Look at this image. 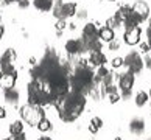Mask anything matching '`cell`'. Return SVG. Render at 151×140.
I'll use <instances>...</instances> for the list:
<instances>
[{
	"mask_svg": "<svg viewBox=\"0 0 151 140\" xmlns=\"http://www.w3.org/2000/svg\"><path fill=\"white\" fill-rule=\"evenodd\" d=\"M53 106L58 109V115L64 123H73L86 108V95L69 90L65 95L55 100Z\"/></svg>",
	"mask_w": 151,
	"mask_h": 140,
	"instance_id": "6da1fadb",
	"label": "cell"
},
{
	"mask_svg": "<svg viewBox=\"0 0 151 140\" xmlns=\"http://www.w3.org/2000/svg\"><path fill=\"white\" fill-rule=\"evenodd\" d=\"M19 114H20V118L30 126H37V123L45 117V112H44L42 106H36V104H30V103L22 106Z\"/></svg>",
	"mask_w": 151,
	"mask_h": 140,
	"instance_id": "7a4b0ae2",
	"label": "cell"
},
{
	"mask_svg": "<svg viewBox=\"0 0 151 140\" xmlns=\"http://www.w3.org/2000/svg\"><path fill=\"white\" fill-rule=\"evenodd\" d=\"M123 65H126L128 72H131L132 75H139L143 69V59L140 58L139 52H129L123 59Z\"/></svg>",
	"mask_w": 151,
	"mask_h": 140,
	"instance_id": "3957f363",
	"label": "cell"
},
{
	"mask_svg": "<svg viewBox=\"0 0 151 140\" xmlns=\"http://www.w3.org/2000/svg\"><path fill=\"white\" fill-rule=\"evenodd\" d=\"M52 11L56 19H69L76 14V3H73V2L59 3V5H55Z\"/></svg>",
	"mask_w": 151,
	"mask_h": 140,
	"instance_id": "277c9868",
	"label": "cell"
},
{
	"mask_svg": "<svg viewBox=\"0 0 151 140\" xmlns=\"http://www.w3.org/2000/svg\"><path fill=\"white\" fill-rule=\"evenodd\" d=\"M16 59H17V55L13 48H8L5 50V53L2 55L0 58V72L3 73H9V72H14V64H16Z\"/></svg>",
	"mask_w": 151,
	"mask_h": 140,
	"instance_id": "5b68a950",
	"label": "cell"
},
{
	"mask_svg": "<svg viewBox=\"0 0 151 140\" xmlns=\"http://www.w3.org/2000/svg\"><path fill=\"white\" fill-rule=\"evenodd\" d=\"M65 52L70 56H76V55L84 53V52H87L86 42L83 41V37L81 39H69L65 42Z\"/></svg>",
	"mask_w": 151,
	"mask_h": 140,
	"instance_id": "8992f818",
	"label": "cell"
},
{
	"mask_svg": "<svg viewBox=\"0 0 151 140\" xmlns=\"http://www.w3.org/2000/svg\"><path fill=\"white\" fill-rule=\"evenodd\" d=\"M140 34L142 30L140 27H132V28H126L125 33H123V41L126 42V45H137L140 42Z\"/></svg>",
	"mask_w": 151,
	"mask_h": 140,
	"instance_id": "52a82bcc",
	"label": "cell"
},
{
	"mask_svg": "<svg viewBox=\"0 0 151 140\" xmlns=\"http://www.w3.org/2000/svg\"><path fill=\"white\" fill-rule=\"evenodd\" d=\"M17 81V72H9V73H3L0 72V89L6 90V89H13Z\"/></svg>",
	"mask_w": 151,
	"mask_h": 140,
	"instance_id": "ba28073f",
	"label": "cell"
},
{
	"mask_svg": "<svg viewBox=\"0 0 151 140\" xmlns=\"http://www.w3.org/2000/svg\"><path fill=\"white\" fill-rule=\"evenodd\" d=\"M98 31H100V28L97 27V24H86L84 28H83V41H84L86 44L87 42H91V41H95V39H100L98 37Z\"/></svg>",
	"mask_w": 151,
	"mask_h": 140,
	"instance_id": "9c48e42d",
	"label": "cell"
},
{
	"mask_svg": "<svg viewBox=\"0 0 151 140\" xmlns=\"http://www.w3.org/2000/svg\"><path fill=\"white\" fill-rule=\"evenodd\" d=\"M132 13L137 16L140 22L147 20L148 16H150V6H148V3H145L143 0H139V2H136V3L132 5Z\"/></svg>",
	"mask_w": 151,
	"mask_h": 140,
	"instance_id": "30bf717a",
	"label": "cell"
},
{
	"mask_svg": "<svg viewBox=\"0 0 151 140\" xmlns=\"http://www.w3.org/2000/svg\"><path fill=\"white\" fill-rule=\"evenodd\" d=\"M134 86V75L131 72H126V73H120L119 78V87L122 90H131Z\"/></svg>",
	"mask_w": 151,
	"mask_h": 140,
	"instance_id": "8fae6325",
	"label": "cell"
},
{
	"mask_svg": "<svg viewBox=\"0 0 151 140\" xmlns=\"http://www.w3.org/2000/svg\"><path fill=\"white\" fill-rule=\"evenodd\" d=\"M106 56L101 53V50H98V52H91L89 55V62L92 64V67H101L106 64Z\"/></svg>",
	"mask_w": 151,
	"mask_h": 140,
	"instance_id": "7c38bea8",
	"label": "cell"
},
{
	"mask_svg": "<svg viewBox=\"0 0 151 140\" xmlns=\"http://www.w3.org/2000/svg\"><path fill=\"white\" fill-rule=\"evenodd\" d=\"M129 131L134 136H142L145 132V121L143 118H132L129 123Z\"/></svg>",
	"mask_w": 151,
	"mask_h": 140,
	"instance_id": "4fadbf2b",
	"label": "cell"
},
{
	"mask_svg": "<svg viewBox=\"0 0 151 140\" xmlns=\"http://www.w3.org/2000/svg\"><path fill=\"white\" fill-rule=\"evenodd\" d=\"M98 37L101 39L103 42H111L115 39V31L109 27H103V28H100V31H98Z\"/></svg>",
	"mask_w": 151,
	"mask_h": 140,
	"instance_id": "5bb4252c",
	"label": "cell"
},
{
	"mask_svg": "<svg viewBox=\"0 0 151 140\" xmlns=\"http://www.w3.org/2000/svg\"><path fill=\"white\" fill-rule=\"evenodd\" d=\"M3 97H5V100H6V103H9V104H13V106H16L17 104V101H19V90L16 87H13V89H6L5 90V93H3Z\"/></svg>",
	"mask_w": 151,
	"mask_h": 140,
	"instance_id": "9a60e30c",
	"label": "cell"
},
{
	"mask_svg": "<svg viewBox=\"0 0 151 140\" xmlns=\"http://www.w3.org/2000/svg\"><path fill=\"white\" fill-rule=\"evenodd\" d=\"M33 5H35V8L39 9V11H44V13H47V11H52L53 9V0H33Z\"/></svg>",
	"mask_w": 151,
	"mask_h": 140,
	"instance_id": "2e32d148",
	"label": "cell"
},
{
	"mask_svg": "<svg viewBox=\"0 0 151 140\" xmlns=\"http://www.w3.org/2000/svg\"><path fill=\"white\" fill-rule=\"evenodd\" d=\"M131 11H132V8H131V6H128V5H122V6H120L119 9H117L115 16L120 19V22L123 24V22L126 20V17H128V16L131 14Z\"/></svg>",
	"mask_w": 151,
	"mask_h": 140,
	"instance_id": "e0dca14e",
	"label": "cell"
},
{
	"mask_svg": "<svg viewBox=\"0 0 151 140\" xmlns=\"http://www.w3.org/2000/svg\"><path fill=\"white\" fill-rule=\"evenodd\" d=\"M24 120H16V121H13L9 125V134L11 136H16V134H20V132H24Z\"/></svg>",
	"mask_w": 151,
	"mask_h": 140,
	"instance_id": "ac0fdd59",
	"label": "cell"
},
{
	"mask_svg": "<svg viewBox=\"0 0 151 140\" xmlns=\"http://www.w3.org/2000/svg\"><path fill=\"white\" fill-rule=\"evenodd\" d=\"M148 100H150V93H147L145 90H139L136 93V104L139 106V108H142V106L147 104Z\"/></svg>",
	"mask_w": 151,
	"mask_h": 140,
	"instance_id": "d6986e66",
	"label": "cell"
},
{
	"mask_svg": "<svg viewBox=\"0 0 151 140\" xmlns=\"http://www.w3.org/2000/svg\"><path fill=\"white\" fill-rule=\"evenodd\" d=\"M101 126H103V120L100 117H93L91 120V123H89V131L92 134H97L98 129H101Z\"/></svg>",
	"mask_w": 151,
	"mask_h": 140,
	"instance_id": "ffe728a7",
	"label": "cell"
},
{
	"mask_svg": "<svg viewBox=\"0 0 151 140\" xmlns=\"http://www.w3.org/2000/svg\"><path fill=\"white\" fill-rule=\"evenodd\" d=\"M139 24H142V22H140V20H139V17H137V16H136V14H134V13H132V11H131V14H129V16H128V17H126V20H125V22H123V25H125L126 28H132V27H139Z\"/></svg>",
	"mask_w": 151,
	"mask_h": 140,
	"instance_id": "44dd1931",
	"label": "cell"
},
{
	"mask_svg": "<svg viewBox=\"0 0 151 140\" xmlns=\"http://www.w3.org/2000/svg\"><path fill=\"white\" fill-rule=\"evenodd\" d=\"M36 128H37V129L41 131V132H48L50 129H52V121L44 117V118L37 123V126H36Z\"/></svg>",
	"mask_w": 151,
	"mask_h": 140,
	"instance_id": "7402d4cb",
	"label": "cell"
},
{
	"mask_svg": "<svg viewBox=\"0 0 151 140\" xmlns=\"http://www.w3.org/2000/svg\"><path fill=\"white\" fill-rule=\"evenodd\" d=\"M122 25V22H120V19L117 17V16L114 14L112 17H109L108 20H106V27H109V28H112V30H115V28H119Z\"/></svg>",
	"mask_w": 151,
	"mask_h": 140,
	"instance_id": "603a6c76",
	"label": "cell"
},
{
	"mask_svg": "<svg viewBox=\"0 0 151 140\" xmlns=\"http://www.w3.org/2000/svg\"><path fill=\"white\" fill-rule=\"evenodd\" d=\"M65 27H67L65 19H58V20H56V24H55V28H56L58 31H64V30H65Z\"/></svg>",
	"mask_w": 151,
	"mask_h": 140,
	"instance_id": "cb8c5ba5",
	"label": "cell"
},
{
	"mask_svg": "<svg viewBox=\"0 0 151 140\" xmlns=\"http://www.w3.org/2000/svg\"><path fill=\"white\" fill-rule=\"evenodd\" d=\"M104 93L106 95H111V93H117V87H115V84H108V86H104Z\"/></svg>",
	"mask_w": 151,
	"mask_h": 140,
	"instance_id": "d4e9b609",
	"label": "cell"
},
{
	"mask_svg": "<svg viewBox=\"0 0 151 140\" xmlns=\"http://www.w3.org/2000/svg\"><path fill=\"white\" fill-rule=\"evenodd\" d=\"M111 65H112V69H120L123 65V58H114L111 61Z\"/></svg>",
	"mask_w": 151,
	"mask_h": 140,
	"instance_id": "484cf974",
	"label": "cell"
},
{
	"mask_svg": "<svg viewBox=\"0 0 151 140\" xmlns=\"http://www.w3.org/2000/svg\"><path fill=\"white\" fill-rule=\"evenodd\" d=\"M108 98H109V103H111V104H115V103H119V101H120V95H119V92H117V93H111V95H108Z\"/></svg>",
	"mask_w": 151,
	"mask_h": 140,
	"instance_id": "4316f807",
	"label": "cell"
},
{
	"mask_svg": "<svg viewBox=\"0 0 151 140\" xmlns=\"http://www.w3.org/2000/svg\"><path fill=\"white\" fill-rule=\"evenodd\" d=\"M119 48H120V42L117 41V39H114V41L109 42V50H111V52H117Z\"/></svg>",
	"mask_w": 151,
	"mask_h": 140,
	"instance_id": "83f0119b",
	"label": "cell"
},
{
	"mask_svg": "<svg viewBox=\"0 0 151 140\" xmlns=\"http://www.w3.org/2000/svg\"><path fill=\"white\" fill-rule=\"evenodd\" d=\"M17 5H19V8H20V9H25V8H28V6H30V0H19Z\"/></svg>",
	"mask_w": 151,
	"mask_h": 140,
	"instance_id": "f1b7e54d",
	"label": "cell"
},
{
	"mask_svg": "<svg viewBox=\"0 0 151 140\" xmlns=\"http://www.w3.org/2000/svg\"><path fill=\"white\" fill-rule=\"evenodd\" d=\"M139 44H140V52L142 53H148L150 52V45H148V42H139Z\"/></svg>",
	"mask_w": 151,
	"mask_h": 140,
	"instance_id": "f546056e",
	"label": "cell"
},
{
	"mask_svg": "<svg viewBox=\"0 0 151 140\" xmlns=\"http://www.w3.org/2000/svg\"><path fill=\"white\" fill-rule=\"evenodd\" d=\"M143 65L148 67V69L151 70V55L147 53V56H145V59H143Z\"/></svg>",
	"mask_w": 151,
	"mask_h": 140,
	"instance_id": "4dcf8cb0",
	"label": "cell"
},
{
	"mask_svg": "<svg viewBox=\"0 0 151 140\" xmlns=\"http://www.w3.org/2000/svg\"><path fill=\"white\" fill-rule=\"evenodd\" d=\"M76 17H78V19H81V20H83V19H86V17H87V11H86V9H80V11L76 13Z\"/></svg>",
	"mask_w": 151,
	"mask_h": 140,
	"instance_id": "1f68e13d",
	"label": "cell"
},
{
	"mask_svg": "<svg viewBox=\"0 0 151 140\" xmlns=\"http://www.w3.org/2000/svg\"><path fill=\"white\" fill-rule=\"evenodd\" d=\"M13 140H27L25 132H20V134H16V136H13Z\"/></svg>",
	"mask_w": 151,
	"mask_h": 140,
	"instance_id": "d6a6232c",
	"label": "cell"
},
{
	"mask_svg": "<svg viewBox=\"0 0 151 140\" xmlns=\"http://www.w3.org/2000/svg\"><path fill=\"white\" fill-rule=\"evenodd\" d=\"M147 37H148V45L151 48V25H148V28H147Z\"/></svg>",
	"mask_w": 151,
	"mask_h": 140,
	"instance_id": "836d02e7",
	"label": "cell"
},
{
	"mask_svg": "<svg viewBox=\"0 0 151 140\" xmlns=\"http://www.w3.org/2000/svg\"><path fill=\"white\" fill-rule=\"evenodd\" d=\"M2 118H6V109L0 106V120H2Z\"/></svg>",
	"mask_w": 151,
	"mask_h": 140,
	"instance_id": "e575fe53",
	"label": "cell"
},
{
	"mask_svg": "<svg viewBox=\"0 0 151 140\" xmlns=\"http://www.w3.org/2000/svg\"><path fill=\"white\" fill-rule=\"evenodd\" d=\"M131 97V90H122V98H129Z\"/></svg>",
	"mask_w": 151,
	"mask_h": 140,
	"instance_id": "d590c367",
	"label": "cell"
},
{
	"mask_svg": "<svg viewBox=\"0 0 151 140\" xmlns=\"http://www.w3.org/2000/svg\"><path fill=\"white\" fill-rule=\"evenodd\" d=\"M3 33H5V27L0 24V41H2V37H3Z\"/></svg>",
	"mask_w": 151,
	"mask_h": 140,
	"instance_id": "8d00e7d4",
	"label": "cell"
},
{
	"mask_svg": "<svg viewBox=\"0 0 151 140\" xmlns=\"http://www.w3.org/2000/svg\"><path fill=\"white\" fill-rule=\"evenodd\" d=\"M67 25H69V28H70L72 31H73V30H76V24H73V22H72V24H67Z\"/></svg>",
	"mask_w": 151,
	"mask_h": 140,
	"instance_id": "74e56055",
	"label": "cell"
},
{
	"mask_svg": "<svg viewBox=\"0 0 151 140\" xmlns=\"http://www.w3.org/2000/svg\"><path fill=\"white\" fill-rule=\"evenodd\" d=\"M37 140H53V139H52V137H48V136H41Z\"/></svg>",
	"mask_w": 151,
	"mask_h": 140,
	"instance_id": "f35d334b",
	"label": "cell"
},
{
	"mask_svg": "<svg viewBox=\"0 0 151 140\" xmlns=\"http://www.w3.org/2000/svg\"><path fill=\"white\" fill-rule=\"evenodd\" d=\"M37 62H36V58H33V56H31V58H30V65H36Z\"/></svg>",
	"mask_w": 151,
	"mask_h": 140,
	"instance_id": "ab89813d",
	"label": "cell"
},
{
	"mask_svg": "<svg viewBox=\"0 0 151 140\" xmlns=\"http://www.w3.org/2000/svg\"><path fill=\"white\" fill-rule=\"evenodd\" d=\"M148 101H150V103H151V92H150V100H148Z\"/></svg>",
	"mask_w": 151,
	"mask_h": 140,
	"instance_id": "60d3db41",
	"label": "cell"
},
{
	"mask_svg": "<svg viewBox=\"0 0 151 140\" xmlns=\"http://www.w3.org/2000/svg\"><path fill=\"white\" fill-rule=\"evenodd\" d=\"M3 140H13V139H9V137H8V139H3Z\"/></svg>",
	"mask_w": 151,
	"mask_h": 140,
	"instance_id": "b9f144b4",
	"label": "cell"
},
{
	"mask_svg": "<svg viewBox=\"0 0 151 140\" xmlns=\"http://www.w3.org/2000/svg\"><path fill=\"white\" fill-rule=\"evenodd\" d=\"M109 2H115V0H109Z\"/></svg>",
	"mask_w": 151,
	"mask_h": 140,
	"instance_id": "7bdbcfd3",
	"label": "cell"
},
{
	"mask_svg": "<svg viewBox=\"0 0 151 140\" xmlns=\"http://www.w3.org/2000/svg\"><path fill=\"white\" fill-rule=\"evenodd\" d=\"M150 25H151V19H150Z\"/></svg>",
	"mask_w": 151,
	"mask_h": 140,
	"instance_id": "ee69618b",
	"label": "cell"
},
{
	"mask_svg": "<svg viewBox=\"0 0 151 140\" xmlns=\"http://www.w3.org/2000/svg\"><path fill=\"white\" fill-rule=\"evenodd\" d=\"M0 24H2V22H0Z\"/></svg>",
	"mask_w": 151,
	"mask_h": 140,
	"instance_id": "f6af8a7d",
	"label": "cell"
}]
</instances>
